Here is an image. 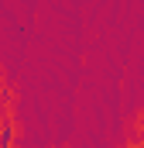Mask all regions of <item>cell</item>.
I'll return each instance as SVG.
<instances>
[{
    "instance_id": "1",
    "label": "cell",
    "mask_w": 144,
    "mask_h": 148,
    "mask_svg": "<svg viewBox=\"0 0 144 148\" xmlns=\"http://www.w3.org/2000/svg\"><path fill=\"white\" fill-rule=\"evenodd\" d=\"M10 141H14V124L0 121V145H10Z\"/></svg>"
},
{
    "instance_id": "2",
    "label": "cell",
    "mask_w": 144,
    "mask_h": 148,
    "mask_svg": "<svg viewBox=\"0 0 144 148\" xmlns=\"http://www.w3.org/2000/svg\"><path fill=\"white\" fill-rule=\"evenodd\" d=\"M141 131H144V114H141Z\"/></svg>"
}]
</instances>
